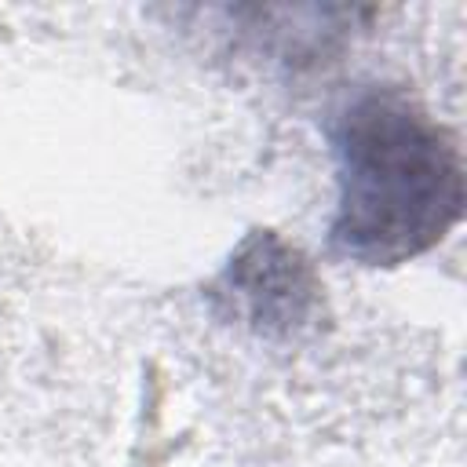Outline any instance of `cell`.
Returning <instances> with one entry per match:
<instances>
[{"label":"cell","mask_w":467,"mask_h":467,"mask_svg":"<svg viewBox=\"0 0 467 467\" xmlns=\"http://www.w3.org/2000/svg\"><path fill=\"white\" fill-rule=\"evenodd\" d=\"M208 310L259 339H303L328 321L314 263L277 230H248L204 285Z\"/></svg>","instance_id":"2"},{"label":"cell","mask_w":467,"mask_h":467,"mask_svg":"<svg viewBox=\"0 0 467 467\" xmlns=\"http://www.w3.org/2000/svg\"><path fill=\"white\" fill-rule=\"evenodd\" d=\"M336 204L332 255L387 270L438 248L463 215L456 135L405 88L368 84L328 117Z\"/></svg>","instance_id":"1"}]
</instances>
